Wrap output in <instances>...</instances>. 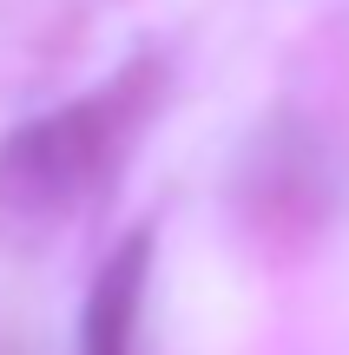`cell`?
<instances>
[{
  "mask_svg": "<svg viewBox=\"0 0 349 355\" xmlns=\"http://www.w3.org/2000/svg\"><path fill=\"white\" fill-rule=\"evenodd\" d=\"M112 99H79L66 112H46L0 139V230L7 237H40L79 204V191L99 178L112 152V125H105Z\"/></svg>",
  "mask_w": 349,
  "mask_h": 355,
  "instance_id": "6da1fadb",
  "label": "cell"
},
{
  "mask_svg": "<svg viewBox=\"0 0 349 355\" xmlns=\"http://www.w3.org/2000/svg\"><path fill=\"white\" fill-rule=\"evenodd\" d=\"M145 283H152V230H132L112 243L86 290L79 316V355H139V316H145Z\"/></svg>",
  "mask_w": 349,
  "mask_h": 355,
  "instance_id": "7a4b0ae2",
  "label": "cell"
}]
</instances>
